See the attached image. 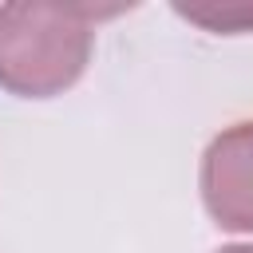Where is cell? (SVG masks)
<instances>
[{
	"label": "cell",
	"instance_id": "cell-3",
	"mask_svg": "<svg viewBox=\"0 0 253 253\" xmlns=\"http://www.w3.org/2000/svg\"><path fill=\"white\" fill-rule=\"evenodd\" d=\"M174 12L217 36L253 32V4H174Z\"/></svg>",
	"mask_w": 253,
	"mask_h": 253
},
{
	"label": "cell",
	"instance_id": "cell-1",
	"mask_svg": "<svg viewBox=\"0 0 253 253\" xmlns=\"http://www.w3.org/2000/svg\"><path fill=\"white\" fill-rule=\"evenodd\" d=\"M123 8L99 4H4L0 8V87L20 99L67 91L95 47V24Z\"/></svg>",
	"mask_w": 253,
	"mask_h": 253
},
{
	"label": "cell",
	"instance_id": "cell-4",
	"mask_svg": "<svg viewBox=\"0 0 253 253\" xmlns=\"http://www.w3.org/2000/svg\"><path fill=\"white\" fill-rule=\"evenodd\" d=\"M221 253H253V245H229V249H221Z\"/></svg>",
	"mask_w": 253,
	"mask_h": 253
},
{
	"label": "cell",
	"instance_id": "cell-2",
	"mask_svg": "<svg viewBox=\"0 0 253 253\" xmlns=\"http://www.w3.org/2000/svg\"><path fill=\"white\" fill-rule=\"evenodd\" d=\"M202 202L221 229L253 233V123H237L206 146Z\"/></svg>",
	"mask_w": 253,
	"mask_h": 253
}]
</instances>
